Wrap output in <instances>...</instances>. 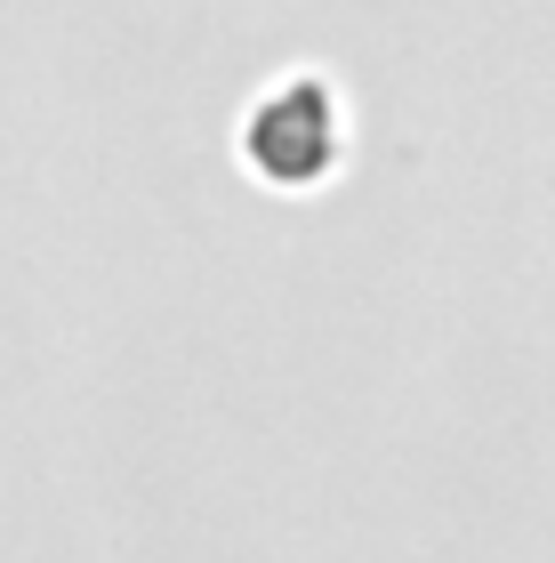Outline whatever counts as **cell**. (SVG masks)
<instances>
[{
  "label": "cell",
  "instance_id": "cell-1",
  "mask_svg": "<svg viewBox=\"0 0 555 563\" xmlns=\"http://www.w3.org/2000/svg\"><path fill=\"white\" fill-rule=\"evenodd\" d=\"M346 153V121H338V97L314 81V73H290L274 81L258 106L242 113V162L266 177V186H314L331 177Z\"/></svg>",
  "mask_w": 555,
  "mask_h": 563
}]
</instances>
